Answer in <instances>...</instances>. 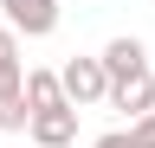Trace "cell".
<instances>
[{
  "instance_id": "4",
  "label": "cell",
  "mask_w": 155,
  "mask_h": 148,
  "mask_svg": "<svg viewBox=\"0 0 155 148\" xmlns=\"http://www.w3.org/2000/svg\"><path fill=\"white\" fill-rule=\"evenodd\" d=\"M26 135H32L39 148H71V142H78V109H71V103H58V109H32Z\"/></svg>"
},
{
  "instance_id": "8",
  "label": "cell",
  "mask_w": 155,
  "mask_h": 148,
  "mask_svg": "<svg viewBox=\"0 0 155 148\" xmlns=\"http://www.w3.org/2000/svg\"><path fill=\"white\" fill-rule=\"evenodd\" d=\"M129 148H155V109H149L142 122H129Z\"/></svg>"
},
{
  "instance_id": "6",
  "label": "cell",
  "mask_w": 155,
  "mask_h": 148,
  "mask_svg": "<svg viewBox=\"0 0 155 148\" xmlns=\"http://www.w3.org/2000/svg\"><path fill=\"white\" fill-rule=\"evenodd\" d=\"M26 90V58H19V39L0 26V97H19Z\"/></svg>"
},
{
  "instance_id": "1",
  "label": "cell",
  "mask_w": 155,
  "mask_h": 148,
  "mask_svg": "<svg viewBox=\"0 0 155 148\" xmlns=\"http://www.w3.org/2000/svg\"><path fill=\"white\" fill-rule=\"evenodd\" d=\"M58 90H65V103H71V109L110 103V77H104V58H65V71H58Z\"/></svg>"
},
{
  "instance_id": "9",
  "label": "cell",
  "mask_w": 155,
  "mask_h": 148,
  "mask_svg": "<svg viewBox=\"0 0 155 148\" xmlns=\"http://www.w3.org/2000/svg\"><path fill=\"white\" fill-rule=\"evenodd\" d=\"M97 148H129V129H110V135H97Z\"/></svg>"
},
{
  "instance_id": "7",
  "label": "cell",
  "mask_w": 155,
  "mask_h": 148,
  "mask_svg": "<svg viewBox=\"0 0 155 148\" xmlns=\"http://www.w3.org/2000/svg\"><path fill=\"white\" fill-rule=\"evenodd\" d=\"M58 103H65V90H58V71L26 65V109H58Z\"/></svg>"
},
{
  "instance_id": "2",
  "label": "cell",
  "mask_w": 155,
  "mask_h": 148,
  "mask_svg": "<svg viewBox=\"0 0 155 148\" xmlns=\"http://www.w3.org/2000/svg\"><path fill=\"white\" fill-rule=\"evenodd\" d=\"M13 39H52L58 32V0H0Z\"/></svg>"
},
{
  "instance_id": "5",
  "label": "cell",
  "mask_w": 155,
  "mask_h": 148,
  "mask_svg": "<svg viewBox=\"0 0 155 148\" xmlns=\"http://www.w3.org/2000/svg\"><path fill=\"white\" fill-rule=\"evenodd\" d=\"M97 58H104V77H123V71H142V65H149V52H142V39L123 32V39H110Z\"/></svg>"
},
{
  "instance_id": "3",
  "label": "cell",
  "mask_w": 155,
  "mask_h": 148,
  "mask_svg": "<svg viewBox=\"0 0 155 148\" xmlns=\"http://www.w3.org/2000/svg\"><path fill=\"white\" fill-rule=\"evenodd\" d=\"M110 109H123L129 122H142L149 109H155V71H123V77H110Z\"/></svg>"
}]
</instances>
